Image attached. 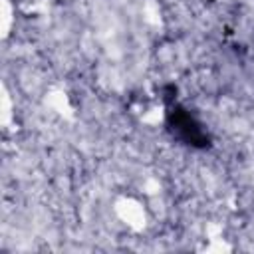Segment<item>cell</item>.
<instances>
[{
  "label": "cell",
  "mask_w": 254,
  "mask_h": 254,
  "mask_svg": "<svg viewBox=\"0 0 254 254\" xmlns=\"http://www.w3.org/2000/svg\"><path fill=\"white\" fill-rule=\"evenodd\" d=\"M167 127L173 133V137H177L185 145H190L196 149H206L210 143L208 133L202 129V125L183 105H179L175 101H171L167 105Z\"/></svg>",
  "instance_id": "cell-1"
}]
</instances>
